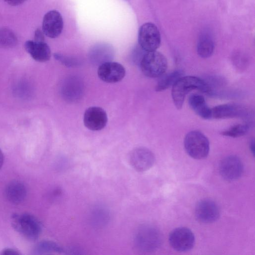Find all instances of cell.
Instances as JSON below:
<instances>
[{
	"mask_svg": "<svg viewBox=\"0 0 255 255\" xmlns=\"http://www.w3.org/2000/svg\"><path fill=\"white\" fill-rule=\"evenodd\" d=\"M169 242L174 250L184 252L192 249L195 244V237L189 229L180 227L175 229L170 233Z\"/></svg>",
	"mask_w": 255,
	"mask_h": 255,
	"instance_id": "cell-7",
	"label": "cell"
},
{
	"mask_svg": "<svg viewBox=\"0 0 255 255\" xmlns=\"http://www.w3.org/2000/svg\"><path fill=\"white\" fill-rule=\"evenodd\" d=\"M44 35L42 29L37 28L34 32V40L36 41H44Z\"/></svg>",
	"mask_w": 255,
	"mask_h": 255,
	"instance_id": "cell-24",
	"label": "cell"
},
{
	"mask_svg": "<svg viewBox=\"0 0 255 255\" xmlns=\"http://www.w3.org/2000/svg\"><path fill=\"white\" fill-rule=\"evenodd\" d=\"M195 215L196 219L201 223L214 222L220 216L219 206L212 200H202L196 206Z\"/></svg>",
	"mask_w": 255,
	"mask_h": 255,
	"instance_id": "cell-13",
	"label": "cell"
},
{
	"mask_svg": "<svg viewBox=\"0 0 255 255\" xmlns=\"http://www.w3.org/2000/svg\"><path fill=\"white\" fill-rule=\"evenodd\" d=\"M134 241L138 250L150 252L155 251L160 246L162 236L160 231L155 227L144 224L138 228L135 233Z\"/></svg>",
	"mask_w": 255,
	"mask_h": 255,
	"instance_id": "cell-2",
	"label": "cell"
},
{
	"mask_svg": "<svg viewBox=\"0 0 255 255\" xmlns=\"http://www.w3.org/2000/svg\"><path fill=\"white\" fill-rule=\"evenodd\" d=\"M138 41L143 50L146 52L155 51L161 41L160 34L156 26L151 22L142 24L139 29Z\"/></svg>",
	"mask_w": 255,
	"mask_h": 255,
	"instance_id": "cell-6",
	"label": "cell"
},
{
	"mask_svg": "<svg viewBox=\"0 0 255 255\" xmlns=\"http://www.w3.org/2000/svg\"><path fill=\"white\" fill-rule=\"evenodd\" d=\"M0 255H19L20 253L14 249L6 248L1 251Z\"/></svg>",
	"mask_w": 255,
	"mask_h": 255,
	"instance_id": "cell-25",
	"label": "cell"
},
{
	"mask_svg": "<svg viewBox=\"0 0 255 255\" xmlns=\"http://www.w3.org/2000/svg\"><path fill=\"white\" fill-rule=\"evenodd\" d=\"M63 28V18L59 11L51 10L44 15L42 29L44 34L51 38L58 37Z\"/></svg>",
	"mask_w": 255,
	"mask_h": 255,
	"instance_id": "cell-14",
	"label": "cell"
},
{
	"mask_svg": "<svg viewBox=\"0 0 255 255\" xmlns=\"http://www.w3.org/2000/svg\"><path fill=\"white\" fill-rule=\"evenodd\" d=\"M8 4L11 6H17L23 3L26 0H3Z\"/></svg>",
	"mask_w": 255,
	"mask_h": 255,
	"instance_id": "cell-26",
	"label": "cell"
},
{
	"mask_svg": "<svg viewBox=\"0 0 255 255\" xmlns=\"http://www.w3.org/2000/svg\"><path fill=\"white\" fill-rule=\"evenodd\" d=\"M11 221L13 228L28 240H36L41 233V223L32 215L14 214Z\"/></svg>",
	"mask_w": 255,
	"mask_h": 255,
	"instance_id": "cell-3",
	"label": "cell"
},
{
	"mask_svg": "<svg viewBox=\"0 0 255 255\" xmlns=\"http://www.w3.org/2000/svg\"><path fill=\"white\" fill-rule=\"evenodd\" d=\"M65 250L57 243L51 241H43L35 247L33 252L36 255L63 254Z\"/></svg>",
	"mask_w": 255,
	"mask_h": 255,
	"instance_id": "cell-20",
	"label": "cell"
},
{
	"mask_svg": "<svg viewBox=\"0 0 255 255\" xmlns=\"http://www.w3.org/2000/svg\"><path fill=\"white\" fill-rule=\"evenodd\" d=\"M250 128V124L248 123L237 124L223 131L221 134L226 136L238 137L246 134L249 130Z\"/></svg>",
	"mask_w": 255,
	"mask_h": 255,
	"instance_id": "cell-23",
	"label": "cell"
},
{
	"mask_svg": "<svg viewBox=\"0 0 255 255\" xmlns=\"http://www.w3.org/2000/svg\"><path fill=\"white\" fill-rule=\"evenodd\" d=\"M85 126L93 131L103 129L108 123L106 112L99 107H91L85 112L83 118Z\"/></svg>",
	"mask_w": 255,
	"mask_h": 255,
	"instance_id": "cell-12",
	"label": "cell"
},
{
	"mask_svg": "<svg viewBox=\"0 0 255 255\" xmlns=\"http://www.w3.org/2000/svg\"><path fill=\"white\" fill-rule=\"evenodd\" d=\"M17 43V38L15 34L10 29L6 27L0 28V47L10 48Z\"/></svg>",
	"mask_w": 255,
	"mask_h": 255,
	"instance_id": "cell-22",
	"label": "cell"
},
{
	"mask_svg": "<svg viewBox=\"0 0 255 255\" xmlns=\"http://www.w3.org/2000/svg\"><path fill=\"white\" fill-rule=\"evenodd\" d=\"M110 219L109 210L105 206L98 205L92 210L90 215L91 224L96 228H102L106 226Z\"/></svg>",
	"mask_w": 255,
	"mask_h": 255,
	"instance_id": "cell-18",
	"label": "cell"
},
{
	"mask_svg": "<svg viewBox=\"0 0 255 255\" xmlns=\"http://www.w3.org/2000/svg\"><path fill=\"white\" fill-rule=\"evenodd\" d=\"M214 50V43L212 36L208 33L202 34L199 37L197 46V53L201 57H210Z\"/></svg>",
	"mask_w": 255,
	"mask_h": 255,
	"instance_id": "cell-19",
	"label": "cell"
},
{
	"mask_svg": "<svg viewBox=\"0 0 255 255\" xmlns=\"http://www.w3.org/2000/svg\"><path fill=\"white\" fill-rule=\"evenodd\" d=\"M184 72L181 70H176L171 73H169L158 81L155 87V91L161 92L172 87L177 80L181 77L183 76Z\"/></svg>",
	"mask_w": 255,
	"mask_h": 255,
	"instance_id": "cell-21",
	"label": "cell"
},
{
	"mask_svg": "<svg viewBox=\"0 0 255 255\" xmlns=\"http://www.w3.org/2000/svg\"><path fill=\"white\" fill-rule=\"evenodd\" d=\"M24 48L31 57L38 62H44L51 58L50 48L45 41L27 40L24 44Z\"/></svg>",
	"mask_w": 255,
	"mask_h": 255,
	"instance_id": "cell-15",
	"label": "cell"
},
{
	"mask_svg": "<svg viewBox=\"0 0 255 255\" xmlns=\"http://www.w3.org/2000/svg\"><path fill=\"white\" fill-rule=\"evenodd\" d=\"M212 109V118L225 119L240 118L247 119L251 115L250 111L245 107L236 104L218 105Z\"/></svg>",
	"mask_w": 255,
	"mask_h": 255,
	"instance_id": "cell-10",
	"label": "cell"
},
{
	"mask_svg": "<svg viewBox=\"0 0 255 255\" xmlns=\"http://www.w3.org/2000/svg\"><path fill=\"white\" fill-rule=\"evenodd\" d=\"M184 144L186 152L194 159H203L209 154V140L199 130H192L187 133L184 138Z\"/></svg>",
	"mask_w": 255,
	"mask_h": 255,
	"instance_id": "cell-4",
	"label": "cell"
},
{
	"mask_svg": "<svg viewBox=\"0 0 255 255\" xmlns=\"http://www.w3.org/2000/svg\"><path fill=\"white\" fill-rule=\"evenodd\" d=\"M250 148L251 150V151L253 152V153L254 154L255 152V141L254 139H252L251 140L250 142Z\"/></svg>",
	"mask_w": 255,
	"mask_h": 255,
	"instance_id": "cell-27",
	"label": "cell"
},
{
	"mask_svg": "<svg viewBox=\"0 0 255 255\" xmlns=\"http://www.w3.org/2000/svg\"><path fill=\"white\" fill-rule=\"evenodd\" d=\"M97 73L102 81L108 83H115L125 77L126 69L118 62L107 61L99 66Z\"/></svg>",
	"mask_w": 255,
	"mask_h": 255,
	"instance_id": "cell-9",
	"label": "cell"
},
{
	"mask_svg": "<svg viewBox=\"0 0 255 255\" xmlns=\"http://www.w3.org/2000/svg\"><path fill=\"white\" fill-rule=\"evenodd\" d=\"M219 172L222 177L229 181L239 178L243 172V165L240 159L236 155L225 157L220 162Z\"/></svg>",
	"mask_w": 255,
	"mask_h": 255,
	"instance_id": "cell-11",
	"label": "cell"
},
{
	"mask_svg": "<svg viewBox=\"0 0 255 255\" xmlns=\"http://www.w3.org/2000/svg\"><path fill=\"white\" fill-rule=\"evenodd\" d=\"M140 67L143 74L150 78L162 76L167 68V61L161 53L155 51L146 52L140 61Z\"/></svg>",
	"mask_w": 255,
	"mask_h": 255,
	"instance_id": "cell-5",
	"label": "cell"
},
{
	"mask_svg": "<svg viewBox=\"0 0 255 255\" xmlns=\"http://www.w3.org/2000/svg\"><path fill=\"white\" fill-rule=\"evenodd\" d=\"M129 162L131 166L138 172L148 170L154 164L155 156L147 148L137 147L130 153Z\"/></svg>",
	"mask_w": 255,
	"mask_h": 255,
	"instance_id": "cell-8",
	"label": "cell"
},
{
	"mask_svg": "<svg viewBox=\"0 0 255 255\" xmlns=\"http://www.w3.org/2000/svg\"><path fill=\"white\" fill-rule=\"evenodd\" d=\"M193 90L209 93L208 84L203 80L195 76H182L172 86L171 95L176 108L181 109L186 95Z\"/></svg>",
	"mask_w": 255,
	"mask_h": 255,
	"instance_id": "cell-1",
	"label": "cell"
},
{
	"mask_svg": "<svg viewBox=\"0 0 255 255\" xmlns=\"http://www.w3.org/2000/svg\"><path fill=\"white\" fill-rule=\"evenodd\" d=\"M4 194L9 202L14 204H19L25 199L27 191L22 183L18 181H12L6 186Z\"/></svg>",
	"mask_w": 255,
	"mask_h": 255,
	"instance_id": "cell-16",
	"label": "cell"
},
{
	"mask_svg": "<svg viewBox=\"0 0 255 255\" xmlns=\"http://www.w3.org/2000/svg\"><path fill=\"white\" fill-rule=\"evenodd\" d=\"M4 161V157L3 154L1 151V150L0 149V169L2 167Z\"/></svg>",
	"mask_w": 255,
	"mask_h": 255,
	"instance_id": "cell-28",
	"label": "cell"
},
{
	"mask_svg": "<svg viewBox=\"0 0 255 255\" xmlns=\"http://www.w3.org/2000/svg\"><path fill=\"white\" fill-rule=\"evenodd\" d=\"M188 102L191 108L198 116L206 120L212 118V109L207 105L203 96L192 94L189 98Z\"/></svg>",
	"mask_w": 255,
	"mask_h": 255,
	"instance_id": "cell-17",
	"label": "cell"
}]
</instances>
